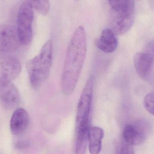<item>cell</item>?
<instances>
[{
	"label": "cell",
	"mask_w": 154,
	"mask_h": 154,
	"mask_svg": "<svg viewBox=\"0 0 154 154\" xmlns=\"http://www.w3.org/2000/svg\"><path fill=\"white\" fill-rule=\"evenodd\" d=\"M75 154H85L88 138V127L76 128Z\"/></svg>",
	"instance_id": "cell-14"
},
{
	"label": "cell",
	"mask_w": 154,
	"mask_h": 154,
	"mask_svg": "<svg viewBox=\"0 0 154 154\" xmlns=\"http://www.w3.org/2000/svg\"><path fill=\"white\" fill-rule=\"evenodd\" d=\"M29 121V114L25 109L23 108L15 109L10 121L11 132L14 135L22 134L27 129Z\"/></svg>",
	"instance_id": "cell-10"
},
{
	"label": "cell",
	"mask_w": 154,
	"mask_h": 154,
	"mask_svg": "<svg viewBox=\"0 0 154 154\" xmlns=\"http://www.w3.org/2000/svg\"><path fill=\"white\" fill-rule=\"evenodd\" d=\"M134 128V145H137L144 142L150 133L151 127L148 122L145 120H138L133 124Z\"/></svg>",
	"instance_id": "cell-13"
},
{
	"label": "cell",
	"mask_w": 154,
	"mask_h": 154,
	"mask_svg": "<svg viewBox=\"0 0 154 154\" xmlns=\"http://www.w3.org/2000/svg\"><path fill=\"white\" fill-rule=\"evenodd\" d=\"M123 141L130 145H134L135 131L134 126L131 124H127L124 128L123 134Z\"/></svg>",
	"instance_id": "cell-16"
},
{
	"label": "cell",
	"mask_w": 154,
	"mask_h": 154,
	"mask_svg": "<svg viewBox=\"0 0 154 154\" xmlns=\"http://www.w3.org/2000/svg\"><path fill=\"white\" fill-rule=\"evenodd\" d=\"M154 52L149 49L144 52H137L135 55L134 63L138 76L142 79H146L150 75L152 68Z\"/></svg>",
	"instance_id": "cell-9"
},
{
	"label": "cell",
	"mask_w": 154,
	"mask_h": 154,
	"mask_svg": "<svg viewBox=\"0 0 154 154\" xmlns=\"http://www.w3.org/2000/svg\"><path fill=\"white\" fill-rule=\"evenodd\" d=\"M104 136V130L101 127H94L89 129L88 143L91 154H99L100 153Z\"/></svg>",
	"instance_id": "cell-12"
},
{
	"label": "cell",
	"mask_w": 154,
	"mask_h": 154,
	"mask_svg": "<svg viewBox=\"0 0 154 154\" xmlns=\"http://www.w3.org/2000/svg\"><path fill=\"white\" fill-rule=\"evenodd\" d=\"M119 154H134L133 146L123 141L119 148Z\"/></svg>",
	"instance_id": "cell-18"
},
{
	"label": "cell",
	"mask_w": 154,
	"mask_h": 154,
	"mask_svg": "<svg viewBox=\"0 0 154 154\" xmlns=\"http://www.w3.org/2000/svg\"><path fill=\"white\" fill-rule=\"evenodd\" d=\"M33 9L29 1H24L20 5L17 19V30L22 45H29L33 37Z\"/></svg>",
	"instance_id": "cell-4"
},
{
	"label": "cell",
	"mask_w": 154,
	"mask_h": 154,
	"mask_svg": "<svg viewBox=\"0 0 154 154\" xmlns=\"http://www.w3.org/2000/svg\"><path fill=\"white\" fill-rule=\"evenodd\" d=\"M94 82V77H90L82 92L77 107L76 128L88 127Z\"/></svg>",
	"instance_id": "cell-5"
},
{
	"label": "cell",
	"mask_w": 154,
	"mask_h": 154,
	"mask_svg": "<svg viewBox=\"0 0 154 154\" xmlns=\"http://www.w3.org/2000/svg\"><path fill=\"white\" fill-rule=\"evenodd\" d=\"M144 105L146 110L154 115V92H151L146 96Z\"/></svg>",
	"instance_id": "cell-17"
},
{
	"label": "cell",
	"mask_w": 154,
	"mask_h": 154,
	"mask_svg": "<svg viewBox=\"0 0 154 154\" xmlns=\"http://www.w3.org/2000/svg\"><path fill=\"white\" fill-rule=\"evenodd\" d=\"M32 8L42 15H47L50 9V3L49 1H29Z\"/></svg>",
	"instance_id": "cell-15"
},
{
	"label": "cell",
	"mask_w": 154,
	"mask_h": 154,
	"mask_svg": "<svg viewBox=\"0 0 154 154\" xmlns=\"http://www.w3.org/2000/svg\"><path fill=\"white\" fill-rule=\"evenodd\" d=\"M111 30L116 35H122L132 27L135 19V3L131 0L109 1Z\"/></svg>",
	"instance_id": "cell-3"
},
{
	"label": "cell",
	"mask_w": 154,
	"mask_h": 154,
	"mask_svg": "<svg viewBox=\"0 0 154 154\" xmlns=\"http://www.w3.org/2000/svg\"><path fill=\"white\" fill-rule=\"evenodd\" d=\"M21 45L16 27L11 25H0V54L12 53Z\"/></svg>",
	"instance_id": "cell-7"
},
{
	"label": "cell",
	"mask_w": 154,
	"mask_h": 154,
	"mask_svg": "<svg viewBox=\"0 0 154 154\" xmlns=\"http://www.w3.org/2000/svg\"><path fill=\"white\" fill-rule=\"evenodd\" d=\"M87 49L85 29L79 26L69 44L61 76V89L66 95H71L75 88L85 61Z\"/></svg>",
	"instance_id": "cell-1"
},
{
	"label": "cell",
	"mask_w": 154,
	"mask_h": 154,
	"mask_svg": "<svg viewBox=\"0 0 154 154\" xmlns=\"http://www.w3.org/2000/svg\"><path fill=\"white\" fill-rule=\"evenodd\" d=\"M52 62V44L48 40L39 53L27 62V70L32 86L39 88L46 81L50 72Z\"/></svg>",
	"instance_id": "cell-2"
},
{
	"label": "cell",
	"mask_w": 154,
	"mask_h": 154,
	"mask_svg": "<svg viewBox=\"0 0 154 154\" xmlns=\"http://www.w3.org/2000/svg\"><path fill=\"white\" fill-rule=\"evenodd\" d=\"M21 71V64L16 57L0 54V86L12 83Z\"/></svg>",
	"instance_id": "cell-6"
},
{
	"label": "cell",
	"mask_w": 154,
	"mask_h": 154,
	"mask_svg": "<svg viewBox=\"0 0 154 154\" xmlns=\"http://www.w3.org/2000/svg\"><path fill=\"white\" fill-rule=\"evenodd\" d=\"M97 48L103 52L110 53L117 48L118 40L116 34L110 29L103 30L96 42Z\"/></svg>",
	"instance_id": "cell-11"
},
{
	"label": "cell",
	"mask_w": 154,
	"mask_h": 154,
	"mask_svg": "<svg viewBox=\"0 0 154 154\" xmlns=\"http://www.w3.org/2000/svg\"><path fill=\"white\" fill-rule=\"evenodd\" d=\"M30 146V143L28 140H20L15 144V148L17 150H23L29 148Z\"/></svg>",
	"instance_id": "cell-19"
},
{
	"label": "cell",
	"mask_w": 154,
	"mask_h": 154,
	"mask_svg": "<svg viewBox=\"0 0 154 154\" xmlns=\"http://www.w3.org/2000/svg\"><path fill=\"white\" fill-rule=\"evenodd\" d=\"M20 102V95L13 83L0 86V104L7 110L16 108Z\"/></svg>",
	"instance_id": "cell-8"
}]
</instances>
